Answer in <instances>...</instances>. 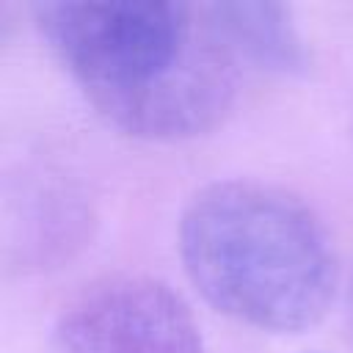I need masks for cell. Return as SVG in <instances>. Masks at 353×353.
Instances as JSON below:
<instances>
[{"label":"cell","mask_w":353,"mask_h":353,"mask_svg":"<svg viewBox=\"0 0 353 353\" xmlns=\"http://www.w3.org/2000/svg\"><path fill=\"white\" fill-rule=\"evenodd\" d=\"M33 25L88 105L143 141H185L229 113L237 58L207 3L44 0Z\"/></svg>","instance_id":"obj_1"},{"label":"cell","mask_w":353,"mask_h":353,"mask_svg":"<svg viewBox=\"0 0 353 353\" xmlns=\"http://www.w3.org/2000/svg\"><path fill=\"white\" fill-rule=\"evenodd\" d=\"M179 256L212 309L265 334L312 328L336 295V251L320 215L256 179L201 188L179 218Z\"/></svg>","instance_id":"obj_2"},{"label":"cell","mask_w":353,"mask_h":353,"mask_svg":"<svg viewBox=\"0 0 353 353\" xmlns=\"http://www.w3.org/2000/svg\"><path fill=\"white\" fill-rule=\"evenodd\" d=\"M50 353H204L190 306L152 276H110L74 295Z\"/></svg>","instance_id":"obj_3"},{"label":"cell","mask_w":353,"mask_h":353,"mask_svg":"<svg viewBox=\"0 0 353 353\" xmlns=\"http://www.w3.org/2000/svg\"><path fill=\"white\" fill-rule=\"evenodd\" d=\"M207 11L237 63L281 77L309 69V50L290 6L273 0H221L207 3Z\"/></svg>","instance_id":"obj_4"},{"label":"cell","mask_w":353,"mask_h":353,"mask_svg":"<svg viewBox=\"0 0 353 353\" xmlns=\"http://www.w3.org/2000/svg\"><path fill=\"white\" fill-rule=\"evenodd\" d=\"M345 303H347V323H350V331H353V273L347 279V290H345Z\"/></svg>","instance_id":"obj_5"}]
</instances>
